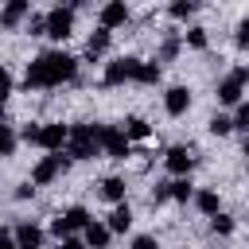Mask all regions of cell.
<instances>
[{
  "label": "cell",
  "instance_id": "cell-7",
  "mask_svg": "<svg viewBox=\"0 0 249 249\" xmlns=\"http://www.w3.org/2000/svg\"><path fill=\"white\" fill-rule=\"evenodd\" d=\"M128 152H132L128 136H124L117 124H101V156H109V160H124Z\"/></svg>",
  "mask_w": 249,
  "mask_h": 249
},
{
  "label": "cell",
  "instance_id": "cell-30",
  "mask_svg": "<svg viewBox=\"0 0 249 249\" xmlns=\"http://www.w3.org/2000/svg\"><path fill=\"white\" fill-rule=\"evenodd\" d=\"M23 31L27 35H47V16H27L23 19Z\"/></svg>",
  "mask_w": 249,
  "mask_h": 249
},
{
  "label": "cell",
  "instance_id": "cell-21",
  "mask_svg": "<svg viewBox=\"0 0 249 249\" xmlns=\"http://www.w3.org/2000/svg\"><path fill=\"white\" fill-rule=\"evenodd\" d=\"M121 132L128 136V144H140V140H148V136H152V124H148L144 117H128Z\"/></svg>",
  "mask_w": 249,
  "mask_h": 249
},
{
  "label": "cell",
  "instance_id": "cell-2",
  "mask_svg": "<svg viewBox=\"0 0 249 249\" xmlns=\"http://www.w3.org/2000/svg\"><path fill=\"white\" fill-rule=\"evenodd\" d=\"M62 152L70 160H93V156H101V124H70Z\"/></svg>",
  "mask_w": 249,
  "mask_h": 249
},
{
  "label": "cell",
  "instance_id": "cell-20",
  "mask_svg": "<svg viewBox=\"0 0 249 249\" xmlns=\"http://www.w3.org/2000/svg\"><path fill=\"white\" fill-rule=\"evenodd\" d=\"M191 202H195V206H198L206 218L222 210V198H218V191H214V187H202V191H195V195H191Z\"/></svg>",
  "mask_w": 249,
  "mask_h": 249
},
{
  "label": "cell",
  "instance_id": "cell-5",
  "mask_svg": "<svg viewBox=\"0 0 249 249\" xmlns=\"http://www.w3.org/2000/svg\"><path fill=\"white\" fill-rule=\"evenodd\" d=\"M136 66H140V58H132V54H121V58L105 62V74H101V82H105V86H124V82H136Z\"/></svg>",
  "mask_w": 249,
  "mask_h": 249
},
{
  "label": "cell",
  "instance_id": "cell-31",
  "mask_svg": "<svg viewBox=\"0 0 249 249\" xmlns=\"http://www.w3.org/2000/svg\"><path fill=\"white\" fill-rule=\"evenodd\" d=\"M233 47H237V51H249V19L237 23V31H233Z\"/></svg>",
  "mask_w": 249,
  "mask_h": 249
},
{
  "label": "cell",
  "instance_id": "cell-1",
  "mask_svg": "<svg viewBox=\"0 0 249 249\" xmlns=\"http://www.w3.org/2000/svg\"><path fill=\"white\" fill-rule=\"evenodd\" d=\"M78 78V58L66 54V51H43L27 62V74H23V89H58L66 82Z\"/></svg>",
  "mask_w": 249,
  "mask_h": 249
},
{
  "label": "cell",
  "instance_id": "cell-13",
  "mask_svg": "<svg viewBox=\"0 0 249 249\" xmlns=\"http://www.w3.org/2000/svg\"><path fill=\"white\" fill-rule=\"evenodd\" d=\"M12 237H16V249H43V237H47V233H43L35 222H16Z\"/></svg>",
  "mask_w": 249,
  "mask_h": 249
},
{
  "label": "cell",
  "instance_id": "cell-40",
  "mask_svg": "<svg viewBox=\"0 0 249 249\" xmlns=\"http://www.w3.org/2000/svg\"><path fill=\"white\" fill-rule=\"evenodd\" d=\"M0 121H4V101H0Z\"/></svg>",
  "mask_w": 249,
  "mask_h": 249
},
{
  "label": "cell",
  "instance_id": "cell-8",
  "mask_svg": "<svg viewBox=\"0 0 249 249\" xmlns=\"http://www.w3.org/2000/svg\"><path fill=\"white\" fill-rule=\"evenodd\" d=\"M163 167L179 179V175H191V167H195V152L187 148V144H171L167 152H163Z\"/></svg>",
  "mask_w": 249,
  "mask_h": 249
},
{
  "label": "cell",
  "instance_id": "cell-22",
  "mask_svg": "<svg viewBox=\"0 0 249 249\" xmlns=\"http://www.w3.org/2000/svg\"><path fill=\"white\" fill-rule=\"evenodd\" d=\"M160 74H163V70H160V62H156V58H152V62H144V58H140V66H136V82H140V86H156V82H160Z\"/></svg>",
  "mask_w": 249,
  "mask_h": 249
},
{
  "label": "cell",
  "instance_id": "cell-33",
  "mask_svg": "<svg viewBox=\"0 0 249 249\" xmlns=\"http://www.w3.org/2000/svg\"><path fill=\"white\" fill-rule=\"evenodd\" d=\"M12 86H16V82H12V70H8V66H0V101H8Z\"/></svg>",
  "mask_w": 249,
  "mask_h": 249
},
{
  "label": "cell",
  "instance_id": "cell-6",
  "mask_svg": "<svg viewBox=\"0 0 249 249\" xmlns=\"http://www.w3.org/2000/svg\"><path fill=\"white\" fill-rule=\"evenodd\" d=\"M47 35L58 39V43L74 35V12H70L66 4H54V8L47 12Z\"/></svg>",
  "mask_w": 249,
  "mask_h": 249
},
{
  "label": "cell",
  "instance_id": "cell-16",
  "mask_svg": "<svg viewBox=\"0 0 249 249\" xmlns=\"http://www.w3.org/2000/svg\"><path fill=\"white\" fill-rule=\"evenodd\" d=\"M124 191H128V187H124V179H121V175H105V179L97 183V195H101L105 202H113V206H117V202H124Z\"/></svg>",
  "mask_w": 249,
  "mask_h": 249
},
{
  "label": "cell",
  "instance_id": "cell-35",
  "mask_svg": "<svg viewBox=\"0 0 249 249\" xmlns=\"http://www.w3.org/2000/svg\"><path fill=\"white\" fill-rule=\"evenodd\" d=\"M19 140L35 144V140H39V124H23V128H19Z\"/></svg>",
  "mask_w": 249,
  "mask_h": 249
},
{
  "label": "cell",
  "instance_id": "cell-19",
  "mask_svg": "<svg viewBox=\"0 0 249 249\" xmlns=\"http://www.w3.org/2000/svg\"><path fill=\"white\" fill-rule=\"evenodd\" d=\"M241 93H245V86H241L233 74H226V78L218 82V101H222V105H237V101H241Z\"/></svg>",
  "mask_w": 249,
  "mask_h": 249
},
{
  "label": "cell",
  "instance_id": "cell-39",
  "mask_svg": "<svg viewBox=\"0 0 249 249\" xmlns=\"http://www.w3.org/2000/svg\"><path fill=\"white\" fill-rule=\"evenodd\" d=\"M86 4H89V0H66V8H70V12H78V8H86Z\"/></svg>",
  "mask_w": 249,
  "mask_h": 249
},
{
  "label": "cell",
  "instance_id": "cell-11",
  "mask_svg": "<svg viewBox=\"0 0 249 249\" xmlns=\"http://www.w3.org/2000/svg\"><path fill=\"white\" fill-rule=\"evenodd\" d=\"M27 16H31V0H4V8H0V27L12 31V27H19Z\"/></svg>",
  "mask_w": 249,
  "mask_h": 249
},
{
  "label": "cell",
  "instance_id": "cell-14",
  "mask_svg": "<svg viewBox=\"0 0 249 249\" xmlns=\"http://www.w3.org/2000/svg\"><path fill=\"white\" fill-rule=\"evenodd\" d=\"M82 241H86V249H109L113 233H109V226H105V222H89V226L82 230Z\"/></svg>",
  "mask_w": 249,
  "mask_h": 249
},
{
  "label": "cell",
  "instance_id": "cell-41",
  "mask_svg": "<svg viewBox=\"0 0 249 249\" xmlns=\"http://www.w3.org/2000/svg\"><path fill=\"white\" fill-rule=\"evenodd\" d=\"M245 156H249V136H245Z\"/></svg>",
  "mask_w": 249,
  "mask_h": 249
},
{
  "label": "cell",
  "instance_id": "cell-27",
  "mask_svg": "<svg viewBox=\"0 0 249 249\" xmlns=\"http://www.w3.org/2000/svg\"><path fill=\"white\" fill-rule=\"evenodd\" d=\"M233 226H237V222H233L230 214H222V210H218V214H210V230H214L218 237H230V233H233Z\"/></svg>",
  "mask_w": 249,
  "mask_h": 249
},
{
  "label": "cell",
  "instance_id": "cell-4",
  "mask_svg": "<svg viewBox=\"0 0 249 249\" xmlns=\"http://www.w3.org/2000/svg\"><path fill=\"white\" fill-rule=\"evenodd\" d=\"M89 222H93V218H89V210H86V206H70V210H62V214L51 222V233L62 241V237H74L78 230H86Z\"/></svg>",
  "mask_w": 249,
  "mask_h": 249
},
{
  "label": "cell",
  "instance_id": "cell-10",
  "mask_svg": "<svg viewBox=\"0 0 249 249\" xmlns=\"http://www.w3.org/2000/svg\"><path fill=\"white\" fill-rule=\"evenodd\" d=\"M128 23V4L124 0H105L101 4V12H97V27H124Z\"/></svg>",
  "mask_w": 249,
  "mask_h": 249
},
{
  "label": "cell",
  "instance_id": "cell-17",
  "mask_svg": "<svg viewBox=\"0 0 249 249\" xmlns=\"http://www.w3.org/2000/svg\"><path fill=\"white\" fill-rule=\"evenodd\" d=\"M105 226H109V233H128V230H132V210H128V202H117V206L109 210Z\"/></svg>",
  "mask_w": 249,
  "mask_h": 249
},
{
  "label": "cell",
  "instance_id": "cell-15",
  "mask_svg": "<svg viewBox=\"0 0 249 249\" xmlns=\"http://www.w3.org/2000/svg\"><path fill=\"white\" fill-rule=\"evenodd\" d=\"M109 43H113V31H109V27H97V31L86 39V58H89V62H97V58L109 51Z\"/></svg>",
  "mask_w": 249,
  "mask_h": 249
},
{
  "label": "cell",
  "instance_id": "cell-12",
  "mask_svg": "<svg viewBox=\"0 0 249 249\" xmlns=\"http://www.w3.org/2000/svg\"><path fill=\"white\" fill-rule=\"evenodd\" d=\"M191 109V89L187 86H167V93H163V113L167 117H183Z\"/></svg>",
  "mask_w": 249,
  "mask_h": 249
},
{
  "label": "cell",
  "instance_id": "cell-38",
  "mask_svg": "<svg viewBox=\"0 0 249 249\" xmlns=\"http://www.w3.org/2000/svg\"><path fill=\"white\" fill-rule=\"evenodd\" d=\"M0 249H16V237H12V230H4V226H0Z\"/></svg>",
  "mask_w": 249,
  "mask_h": 249
},
{
  "label": "cell",
  "instance_id": "cell-26",
  "mask_svg": "<svg viewBox=\"0 0 249 249\" xmlns=\"http://www.w3.org/2000/svg\"><path fill=\"white\" fill-rule=\"evenodd\" d=\"M183 43L195 47V51H206V47H210V35H206V27H187V31H183Z\"/></svg>",
  "mask_w": 249,
  "mask_h": 249
},
{
  "label": "cell",
  "instance_id": "cell-37",
  "mask_svg": "<svg viewBox=\"0 0 249 249\" xmlns=\"http://www.w3.org/2000/svg\"><path fill=\"white\" fill-rule=\"evenodd\" d=\"M58 249H86V241H82V237H62Z\"/></svg>",
  "mask_w": 249,
  "mask_h": 249
},
{
  "label": "cell",
  "instance_id": "cell-25",
  "mask_svg": "<svg viewBox=\"0 0 249 249\" xmlns=\"http://www.w3.org/2000/svg\"><path fill=\"white\" fill-rule=\"evenodd\" d=\"M195 12H198V0H171L167 4V16L171 19H191Z\"/></svg>",
  "mask_w": 249,
  "mask_h": 249
},
{
  "label": "cell",
  "instance_id": "cell-36",
  "mask_svg": "<svg viewBox=\"0 0 249 249\" xmlns=\"http://www.w3.org/2000/svg\"><path fill=\"white\" fill-rule=\"evenodd\" d=\"M31 195H35V183H31V179L16 187V198H19V202H23V198H31Z\"/></svg>",
  "mask_w": 249,
  "mask_h": 249
},
{
  "label": "cell",
  "instance_id": "cell-24",
  "mask_svg": "<svg viewBox=\"0 0 249 249\" xmlns=\"http://www.w3.org/2000/svg\"><path fill=\"white\" fill-rule=\"evenodd\" d=\"M16 144H19V132H16L12 124L0 121V160H8V156L16 152Z\"/></svg>",
  "mask_w": 249,
  "mask_h": 249
},
{
  "label": "cell",
  "instance_id": "cell-29",
  "mask_svg": "<svg viewBox=\"0 0 249 249\" xmlns=\"http://www.w3.org/2000/svg\"><path fill=\"white\" fill-rule=\"evenodd\" d=\"M230 121H233V128H237V132H245V136H249V101H237Z\"/></svg>",
  "mask_w": 249,
  "mask_h": 249
},
{
  "label": "cell",
  "instance_id": "cell-9",
  "mask_svg": "<svg viewBox=\"0 0 249 249\" xmlns=\"http://www.w3.org/2000/svg\"><path fill=\"white\" fill-rule=\"evenodd\" d=\"M66 128L70 124H62V121H47V124H39V148H47V152H62L66 148Z\"/></svg>",
  "mask_w": 249,
  "mask_h": 249
},
{
  "label": "cell",
  "instance_id": "cell-3",
  "mask_svg": "<svg viewBox=\"0 0 249 249\" xmlns=\"http://www.w3.org/2000/svg\"><path fill=\"white\" fill-rule=\"evenodd\" d=\"M66 167H70V156H66V152H51V156H43V160L31 167V183H35V187H47V183H54Z\"/></svg>",
  "mask_w": 249,
  "mask_h": 249
},
{
  "label": "cell",
  "instance_id": "cell-32",
  "mask_svg": "<svg viewBox=\"0 0 249 249\" xmlns=\"http://www.w3.org/2000/svg\"><path fill=\"white\" fill-rule=\"evenodd\" d=\"M167 198H171V191H167V183H156V187H152V198H148V202H152V206H163Z\"/></svg>",
  "mask_w": 249,
  "mask_h": 249
},
{
  "label": "cell",
  "instance_id": "cell-23",
  "mask_svg": "<svg viewBox=\"0 0 249 249\" xmlns=\"http://www.w3.org/2000/svg\"><path fill=\"white\" fill-rule=\"evenodd\" d=\"M167 191H171V198H175V202H191L195 183H191L187 175H179V179H171V183H167Z\"/></svg>",
  "mask_w": 249,
  "mask_h": 249
},
{
  "label": "cell",
  "instance_id": "cell-34",
  "mask_svg": "<svg viewBox=\"0 0 249 249\" xmlns=\"http://www.w3.org/2000/svg\"><path fill=\"white\" fill-rule=\"evenodd\" d=\"M132 249H160V241H156L152 233H136V237H132Z\"/></svg>",
  "mask_w": 249,
  "mask_h": 249
},
{
  "label": "cell",
  "instance_id": "cell-18",
  "mask_svg": "<svg viewBox=\"0 0 249 249\" xmlns=\"http://www.w3.org/2000/svg\"><path fill=\"white\" fill-rule=\"evenodd\" d=\"M179 51H183V35H179V31H167V35L160 39L156 62H175V58H179Z\"/></svg>",
  "mask_w": 249,
  "mask_h": 249
},
{
  "label": "cell",
  "instance_id": "cell-28",
  "mask_svg": "<svg viewBox=\"0 0 249 249\" xmlns=\"http://www.w3.org/2000/svg\"><path fill=\"white\" fill-rule=\"evenodd\" d=\"M206 128H210L214 136H230V132H233V121H230L226 113H214V117L206 121Z\"/></svg>",
  "mask_w": 249,
  "mask_h": 249
}]
</instances>
